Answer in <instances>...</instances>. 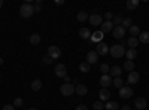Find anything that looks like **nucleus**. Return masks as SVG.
Wrapping results in <instances>:
<instances>
[{
	"instance_id": "obj_36",
	"label": "nucleus",
	"mask_w": 149,
	"mask_h": 110,
	"mask_svg": "<svg viewBox=\"0 0 149 110\" xmlns=\"http://www.w3.org/2000/svg\"><path fill=\"white\" fill-rule=\"evenodd\" d=\"M42 9V2L40 0H36V5H34V12H40Z\"/></svg>"
},
{
	"instance_id": "obj_6",
	"label": "nucleus",
	"mask_w": 149,
	"mask_h": 110,
	"mask_svg": "<svg viewBox=\"0 0 149 110\" xmlns=\"http://www.w3.org/2000/svg\"><path fill=\"white\" fill-rule=\"evenodd\" d=\"M134 107L137 110H145L148 107V101L146 98H143V97H137V98L134 100Z\"/></svg>"
},
{
	"instance_id": "obj_1",
	"label": "nucleus",
	"mask_w": 149,
	"mask_h": 110,
	"mask_svg": "<svg viewBox=\"0 0 149 110\" xmlns=\"http://www.w3.org/2000/svg\"><path fill=\"white\" fill-rule=\"evenodd\" d=\"M33 14H34V6H33L31 3H24V5H21V8H19V15H21L22 18H31Z\"/></svg>"
},
{
	"instance_id": "obj_12",
	"label": "nucleus",
	"mask_w": 149,
	"mask_h": 110,
	"mask_svg": "<svg viewBox=\"0 0 149 110\" xmlns=\"http://www.w3.org/2000/svg\"><path fill=\"white\" fill-rule=\"evenodd\" d=\"M112 82H113V79H112L110 75H102V77H100V85H102L103 88L107 89V86H110Z\"/></svg>"
},
{
	"instance_id": "obj_13",
	"label": "nucleus",
	"mask_w": 149,
	"mask_h": 110,
	"mask_svg": "<svg viewBox=\"0 0 149 110\" xmlns=\"http://www.w3.org/2000/svg\"><path fill=\"white\" fill-rule=\"evenodd\" d=\"M55 75H57L58 77L67 76V68H66V66H64V64H57V66H55Z\"/></svg>"
},
{
	"instance_id": "obj_4",
	"label": "nucleus",
	"mask_w": 149,
	"mask_h": 110,
	"mask_svg": "<svg viewBox=\"0 0 149 110\" xmlns=\"http://www.w3.org/2000/svg\"><path fill=\"white\" fill-rule=\"evenodd\" d=\"M48 57L52 59H58L61 57V49L58 46H49L48 48Z\"/></svg>"
},
{
	"instance_id": "obj_9",
	"label": "nucleus",
	"mask_w": 149,
	"mask_h": 110,
	"mask_svg": "<svg viewBox=\"0 0 149 110\" xmlns=\"http://www.w3.org/2000/svg\"><path fill=\"white\" fill-rule=\"evenodd\" d=\"M112 33H113L115 39H122L124 36H125V28H124L122 26H116L113 30H112Z\"/></svg>"
},
{
	"instance_id": "obj_7",
	"label": "nucleus",
	"mask_w": 149,
	"mask_h": 110,
	"mask_svg": "<svg viewBox=\"0 0 149 110\" xmlns=\"http://www.w3.org/2000/svg\"><path fill=\"white\" fill-rule=\"evenodd\" d=\"M88 19H90L91 26H102L103 24V17L100 14H93V15H90Z\"/></svg>"
},
{
	"instance_id": "obj_31",
	"label": "nucleus",
	"mask_w": 149,
	"mask_h": 110,
	"mask_svg": "<svg viewBox=\"0 0 149 110\" xmlns=\"http://www.w3.org/2000/svg\"><path fill=\"white\" fill-rule=\"evenodd\" d=\"M112 85H113L115 88L121 89V88L124 86V82H122V79H121V77H115V79H113V82H112Z\"/></svg>"
},
{
	"instance_id": "obj_34",
	"label": "nucleus",
	"mask_w": 149,
	"mask_h": 110,
	"mask_svg": "<svg viewBox=\"0 0 149 110\" xmlns=\"http://www.w3.org/2000/svg\"><path fill=\"white\" fill-rule=\"evenodd\" d=\"M100 71L103 73V75H109V71H110V67H109V66H107V64L104 63V64H102V66H100Z\"/></svg>"
},
{
	"instance_id": "obj_22",
	"label": "nucleus",
	"mask_w": 149,
	"mask_h": 110,
	"mask_svg": "<svg viewBox=\"0 0 149 110\" xmlns=\"http://www.w3.org/2000/svg\"><path fill=\"white\" fill-rule=\"evenodd\" d=\"M125 57H127V59L134 61L136 57H137V51H136V49H127L125 51Z\"/></svg>"
},
{
	"instance_id": "obj_46",
	"label": "nucleus",
	"mask_w": 149,
	"mask_h": 110,
	"mask_svg": "<svg viewBox=\"0 0 149 110\" xmlns=\"http://www.w3.org/2000/svg\"><path fill=\"white\" fill-rule=\"evenodd\" d=\"M3 6V0H0V8H2Z\"/></svg>"
},
{
	"instance_id": "obj_18",
	"label": "nucleus",
	"mask_w": 149,
	"mask_h": 110,
	"mask_svg": "<svg viewBox=\"0 0 149 110\" xmlns=\"http://www.w3.org/2000/svg\"><path fill=\"white\" fill-rule=\"evenodd\" d=\"M104 109L106 110H119V104L116 103V101H107L106 104H104Z\"/></svg>"
},
{
	"instance_id": "obj_44",
	"label": "nucleus",
	"mask_w": 149,
	"mask_h": 110,
	"mask_svg": "<svg viewBox=\"0 0 149 110\" xmlns=\"http://www.w3.org/2000/svg\"><path fill=\"white\" fill-rule=\"evenodd\" d=\"M64 80H66V83H70V77L69 76H64Z\"/></svg>"
},
{
	"instance_id": "obj_40",
	"label": "nucleus",
	"mask_w": 149,
	"mask_h": 110,
	"mask_svg": "<svg viewBox=\"0 0 149 110\" xmlns=\"http://www.w3.org/2000/svg\"><path fill=\"white\" fill-rule=\"evenodd\" d=\"M3 110H15V107H14V104H6V106H3Z\"/></svg>"
},
{
	"instance_id": "obj_48",
	"label": "nucleus",
	"mask_w": 149,
	"mask_h": 110,
	"mask_svg": "<svg viewBox=\"0 0 149 110\" xmlns=\"http://www.w3.org/2000/svg\"><path fill=\"white\" fill-rule=\"evenodd\" d=\"M134 110H137V109H134Z\"/></svg>"
},
{
	"instance_id": "obj_17",
	"label": "nucleus",
	"mask_w": 149,
	"mask_h": 110,
	"mask_svg": "<svg viewBox=\"0 0 149 110\" xmlns=\"http://www.w3.org/2000/svg\"><path fill=\"white\" fill-rule=\"evenodd\" d=\"M74 92H76L78 95H81V97H84V95H86V92H88V88H86V85L79 83L78 86H74Z\"/></svg>"
},
{
	"instance_id": "obj_39",
	"label": "nucleus",
	"mask_w": 149,
	"mask_h": 110,
	"mask_svg": "<svg viewBox=\"0 0 149 110\" xmlns=\"http://www.w3.org/2000/svg\"><path fill=\"white\" fill-rule=\"evenodd\" d=\"M104 18H106L107 21H112V18H113V14H112V12H106V14H104Z\"/></svg>"
},
{
	"instance_id": "obj_49",
	"label": "nucleus",
	"mask_w": 149,
	"mask_h": 110,
	"mask_svg": "<svg viewBox=\"0 0 149 110\" xmlns=\"http://www.w3.org/2000/svg\"><path fill=\"white\" fill-rule=\"evenodd\" d=\"M145 110H148V109H145Z\"/></svg>"
},
{
	"instance_id": "obj_11",
	"label": "nucleus",
	"mask_w": 149,
	"mask_h": 110,
	"mask_svg": "<svg viewBox=\"0 0 149 110\" xmlns=\"http://www.w3.org/2000/svg\"><path fill=\"white\" fill-rule=\"evenodd\" d=\"M98 61V54L95 51H90L88 54H86V63H88L90 66L91 64H95Z\"/></svg>"
},
{
	"instance_id": "obj_19",
	"label": "nucleus",
	"mask_w": 149,
	"mask_h": 110,
	"mask_svg": "<svg viewBox=\"0 0 149 110\" xmlns=\"http://www.w3.org/2000/svg\"><path fill=\"white\" fill-rule=\"evenodd\" d=\"M40 40H42V37H40L39 33H33V34L30 36V43H31V45H39Z\"/></svg>"
},
{
	"instance_id": "obj_32",
	"label": "nucleus",
	"mask_w": 149,
	"mask_h": 110,
	"mask_svg": "<svg viewBox=\"0 0 149 110\" xmlns=\"http://www.w3.org/2000/svg\"><path fill=\"white\" fill-rule=\"evenodd\" d=\"M121 26H122L124 28H130V27L133 26V19H131V18H124Z\"/></svg>"
},
{
	"instance_id": "obj_38",
	"label": "nucleus",
	"mask_w": 149,
	"mask_h": 110,
	"mask_svg": "<svg viewBox=\"0 0 149 110\" xmlns=\"http://www.w3.org/2000/svg\"><path fill=\"white\" fill-rule=\"evenodd\" d=\"M113 24H118V26H121V24H122V18H121L119 15L113 17Z\"/></svg>"
},
{
	"instance_id": "obj_20",
	"label": "nucleus",
	"mask_w": 149,
	"mask_h": 110,
	"mask_svg": "<svg viewBox=\"0 0 149 110\" xmlns=\"http://www.w3.org/2000/svg\"><path fill=\"white\" fill-rule=\"evenodd\" d=\"M90 39H91V42H94V43H100V40L103 39V33H102V31H95Z\"/></svg>"
},
{
	"instance_id": "obj_29",
	"label": "nucleus",
	"mask_w": 149,
	"mask_h": 110,
	"mask_svg": "<svg viewBox=\"0 0 149 110\" xmlns=\"http://www.w3.org/2000/svg\"><path fill=\"white\" fill-rule=\"evenodd\" d=\"M30 86H31V89H33V91H39V89L42 88V82H40L39 79H36V80H33V82H31Z\"/></svg>"
},
{
	"instance_id": "obj_15",
	"label": "nucleus",
	"mask_w": 149,
	"mask_h": 110,
	"mask_svg": "<svg viewBox=\"0 0 149 110\" xmlns=\"http://www.w3.org/2000/svg\"><path fill=\"white\" fill-rule=\"evenodd\" d=\"M109 75L113 77V79H115V77H121V75H122V67H119V66H112Z\"/></svg>"
},
{
	"instance_id": "obj_37",
	"label": "nucleus",
	"mask_w": 149,
	"mask_h": 110,
	"mask_svg": "<svg viewBox=\"0 0 149 110\" xmlns=\"http://www.w3.org/2000/svg\"><path fill=\"white\" fill-rule=\"evenodd\" d=\"M22 103H24L22 98H15V100H14V107H21Z\"/></svg>"
},
{
	"instance_id": "obj_23",
	"label": "nucleus",
	"mask_w": 149,
	"mask_h": 110,
	"mask_svg": "<svg viewBox=\"0 0 149 110\" xmlns=\"http://www.w3.org/2000/svg\"><path fill=\"white\" fill-rule=\"evenodd\" d=\"M139 42H142V43H149V31H143V33H140L139 34Z\"/></svg>"
},
{
	"instance_id": "obj_45",
	"label": "nucleus",
	"mask_w": 149,
	"mask_h": 110,
	"mask_svg": "<svg viewBox=\"0 0 149 110\" xmlns=\"http://www.w3.org/2000/svg\"><path fill=\"white\" fill-rule=\"evenodd\" d=\"M0 66H3V58H0Z\"/></svg>"
},
{
	"instance_id": "obj_25",
	"label": "nucleus",
	"mask_w": 149,
	"mask_h": 110,
	"mask_svg": "<svg viewBox=\"0 0 149 110\" xmlns=\"http://www.w3.org/2000/svg\"><path fill=\"white\" fill-rule=\"evenodd\" d=\"M127 43H128V46H130V49H136V48H137V45H139V39H137V37H130V39L127 40Z\"/></svg>"
},
{
	"instance_id": "obj_16",
	"label": "nucleus",
	"mask_w": 149,
	"mask_h": 110,
	"mask_svg": "<svg viewBox=\"0 0 149 110\" xmlns=\"http://www.w3.org/2000/svg\"><path fill=\"white\" fill-rule=\"evenodd\" d=\"M98 97H100V101H109L110 100V91L106 88H102L100 92H98Z\"/></svg>"
},
{
	"instance_id": "obj_47",
	"label": "nucleus",
	"mask_w": 149,
	"mask_h": 110,
	"mask_svg": "<svg viewBox=\"0 0 149 110\" xmlns=\"http://www.w3.org/2000/svg\"><path fill=\"white\" fill-rule=\"evenodd\" d=\"M27 110H36V109H34V107H31V109H27Z\"/></svg>"
},
{
	"instance_id": "obj_14",
	"label": "nucleus",
	"mask_w": 149,
	"mask_h": 110,
	"mask_svg": "<svg viewBox=\"0 0 149 110\" xmlns=\"http://www.w3.org/2000/svg\"><path fill=\"white\" fill-rule=\"evenodd\" d=\"M100 27H102V30H100V31H102L103 34H104V33H110L112 30L115 28V26H113V22H112V21H104Z\"/></svg>"
},
{
	"instance_id": "obj_3",
	"label": "nucleus",
	"mask_w": 149,
	"mask_h": 110,
	"mask_svg": "<svg viewBox=\"0 0 149 110\" xmlns=\"http://www.w3.org/2000/svg\"><path fill=\"white\" fill-rule=\"evenodd\" d=\"M60 92L63 94L64 97H70L74 94V85L73 83H63L60 88Z\"/></svg>"
},
{
	"instance_id": "obj_26",
	"label": "nucleus",
	"mask_w": 149,
	"mask_h": 110,
	"mask_svg": "<svg viewBox=\"0 0 149 110\" xmlns=\"http://www.w3.org/2000/svg\"><path fill=\"white\" fill-rule=\"evenodd\" d=\"M122 68H124V70H127V71H133V70H134V61H130V59H127L125 63H124Z\"/></svg>"
},
{
	"instance_id": "obj_5",
	"label": "nucleus",
	"mask_w": 149,
	"mask_h": 110,
	"mask_svg": "<svg viewBox=\"0 0 149 110\" xmlns=\"http://www.w3.org/2000/svg\"><path fill=\"white\" fill-rule=\"evenodd\" d=\"M133 95V88L131 86H125V85H124V86L119 89V97L121 98H130V97Z\"/></svg>"
},
{
	"instance_id": "obj_33",
	"label": "nucleus",
	"mask_w": 149,
	"mask_h": 110,
	"mask_svg": "<svg viewBox=\"0 0 149 110\" xmlns=\"http://www.w3.org/2000/svg\"><path fill=\"white\" fill-rule=\"evenodd\" d=\"M93 109H94V110H103V109H104L103 101H95V103L93 104Z\"/></svg>"
},
{
	"instance_id": "obj_8",
	"label": "nucleus",
	"mask_w": 149,
	"mask_h": 110,
	"mask_svg": "<svg viewBox=\"0 0 149 110\" xmlns=\"http://www.w3.org/2000/svg\"><path fill=\"white\" fill-rule=\"evenodd\" d=\"M95 52H97L98 55H107V54H109V46H107L106 43H103V42L97 43V46H95Z\"/></svg>"
},
{
	"instance_id": "obj_28",
	"label": "nucleus",
	"mask_w": 149,
	"mask_h": 110,
	"mask_svg": "<svg viewBox=\"0 0 149 110\" xmlns=\"http://www.w3.org/2000/svg\"><path fill=\"white\" fill-rule=\"evenodd\" d=\"M140 33H142V31H140V28H139L137 26H131V27H130V34H131V37H137Z\"/></svg>"
},
{
	"instance_id": "obj_24",
	"label": "nucleus",
	"mask_w": 149,
	"mask_h": 110,
	"mask_svg": "<svg viewBox=\"0 0 149 110\" xmlns=\"http://www.w3.org/2000/svg\"><path fill=\"white\" fill-rule=\"evenodd\" d=\"M139 5H140L139 0H128V2H127V9H128V10H134Z\"/></svg>"
},
{
	"instance_id": "obj_10",
	"label": "nucleus",
	"mask_w": 149,
	"mask_h": 110,
	"mask_svg": "<svg viewBox=\"0 0 149 110\" xmlns=\"http://www.w3.org/2000/svg\"><path fill=\"white\" fill-rule=\"evenodd\" d=\"M139 79H140V75H139V71H130L128 73V77H127V82L130 83V85H133V83H137L139 82Z\"/></svg>"
},
{
	"instance_id": "obj_41",
	"label": "nucleus",
	"mask_w": 149,
	"mask_h": 110,
	"mask_svg": "<svg viewBox=\"0 0 149 110\" xmlns=\"http://www.w3.org/2000/svg\"><path fill=\"white\" fill-rule=\"evenodd\" d=\"M76 110H88V107H86L85 104H79V106L76 107Z\"/></svg>"
},
{
	"instance_id": "obj_27",
	"label": "nucleus",
	"mask_w": 149,
	"mask_h": 110,
	"mask_svg": "<svg viewBox=\"0 0 149 110\" xmlns=\"http://www.w3.org/2000/svg\"><path fill=\"white\" fill-rule=\"evenodd\" d=\"M79 70H81L82 73H88V71H91V66L86 63V61H84V63L79 64Z\"/></svg>"
},
{
	"instance_id": "obj_43",
	"label": "nucleus",
	"mask_w": 149,
	"mask_h": 110,
	"mask_svg": "<svg viewBox=\"0 0 149 110\" xmlns=\"http://www.w3.org/2000/svg\"><path fill=\"white\" fill-rule=\"evenodd\" d=\"M55 5L61 6V5H64V2H63V0H57V2H55Z\"/></svg>"
},
{
	"instance_id": "obj_30",
	"label": "nucleus",
	"mask_w": 149,
	"mask_h": 110,
	"mask_svg": "<svg viewBox=\"0 0 149 110\" xmlns=\"http://www.w3.org/2000/svg\"><path fill=\"white\" fill-rule=\"evenodd\" d=\"M90 18V15L88 14H86V12H79V14H78V17H76V19L79 21V22H84V21H86V19H88Z\"/></svg>"
},
{
	"instance_id": "obj_2",
	"label": "nucleus",
	"mask_w": 149,
	"mask_h": 110,
	"mask_svg": "<svg viewBox=\"0 0 149 110\" xmlns=\"http://www.w3.org/2000/svg\"><path fill=\"white\" fill-rule=\"evenodd\" d=\"M109 52L113 58H122V55H125V48L122 45H113L109 49Z\"/></svg>"
},
{
	"instance_id": "obj_21",
	"label": "nucleus",
	"mask_w": 149,
	"mask_h": 110,
	"mask_svg": "<svg viewBox=\"0 0 149 110\" xmlns=\"http://www.w3.org/2000/svg\"><path fill=\"white\" fill-rule=\"evenodd\" d=\"M79 36H81L82 39H90V37H91V31L86 28V27H82V28L79 30Z\"/></svg>"
},
{
	"instance_id": "obj_42",
	"label": "nucleus",
	"mask_w": 149,
	"mask_h": 110,
	"mask_svg": "<svg viewBox=\"0 0 149 110\" xmlns=\"http://www.w3.org/2000/svg\"><path fill=\"white\" fill-rule=\"evenodd\" d=\"M121 110H131V107H130V106H122Z\"/></svg>"
},
{
	"instance_id": "obj_35",
	"label": "nucleus",
	"mask_w": 149,
	"mask_h": 110,
	"mask_svg": "<svg viewBox=\"0 0 149 110\" xmlns=\"http://www.w3.org/2000/svg\"><path fill=\"white\" fill-rule=\"evenodd\" d=\"M52 61H54V59H52V58H49L48 55L42 57V63H43V64H52Z\"/></svg>"
}]
</instances>
